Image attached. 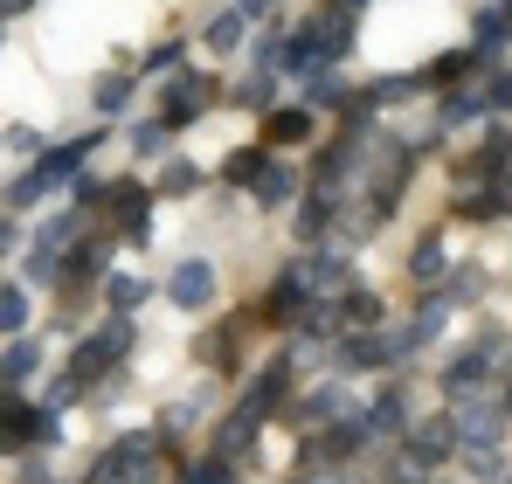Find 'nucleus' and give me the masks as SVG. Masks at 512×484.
Masks as SVG:
<instances>
[{
  "mask_svg": "<svg viewBox=\"0 0 512 484\" xmlns=\"http://www.w3.org/2000/svg\"><path fill=\"white\" fill-rule=\"evenodd\" d=\"M97 139H104V132H90V139H77V146H56V153H42V160L28 166V173H21L14 187H7V208L21 215V208H35V201H49V194H56V187H63V180H70V173L84 166V153L97 146Z\"/></svg>",
  "mask_w": 512,
  "mask_h": 484,
  "instance_id": "f257e3e1",
  "label": "nucleus"
},
{
  "mask_svg": "<svg viewBox=\"0 0 512 484\" xmlns=\"http://www.w3.org/2000/svg\"><path fill=\"white\" fill-rule=\"evenodd\" d=\"M153 478H160V436H146V429L118 436L104 450V464L90 471V484H153Z\"/></svg>",
  "mask_w": 512,
  "mask_h": 484,
  "instance_id": "f03ea898",
  "label": "nucleus"
},
{
  "mask_svg": "<svg viewBox=\"0 0 512 484\" xmlns=\"http://www.w3.org/2000/svg\"><path fill=\"white\" fill-rule=\"evenodd\" d=\"M167 298L180 305V312H208V305H215V270H208L201 256H187V263L167 277Z\"/></svg>",
  "mask_w": 512,
  "mask_h": 484,
  "instance_id": "7ed1b4c3",
  "label": "nucleus"
},
{
  "mask_svg": "<svg viewBox=\"0 0 512 484\" xmlns=\"http://www.w3.org/2000/svg\"><path fill=\"white\" fill-rule=\"evenodd\" d=\"M104 215H111L125 236L153 229V208H146V187H139V180H111V201H104Z\"/></svg>",
  "mask_w": 512,
  "mask_h": 484,
  "instance_id": "20e7f679",
  "label": "nucleus"
},
{
  "mask_svg": "<svg viewBox=\"0 0 512 484\" xmlns=\"http://www.w3.org/2000/svg\"><path fill=\"white\" fill-rule=\"evenodd\" d=\"M450 422H457V443H499V429H506V408H492V402H471V395H464Z\"/></svg>",
  "mask_w": 512,
  "mask_h": 484,
  "instance_id": "39448f33",
  "label": "nucleus"
},
{
  "mask_svg": "<svg viewBox=\"0 0 512 484\" xmlns=\"http://www.w3.org/2000/svg\"><path fill=\"white\" fill-rule=\"evenodd\" d=\"M208 77H173L167 83V125H187V118H201L208 111Z\"/></svg>",
  "mask_w": 512,
  "mask_h": 484,
  "instance_id": "423d86ee",
  "label": "nucleus"
},
{
  "mask_svg": "<svg viewBox=\"0 0 512 484\" xmlns=\"http://www.w3.org/2000/svg\"><path fill=\"white\" fill-rule=\"evenodd\" d=\"M450 450H457V422H450V415H443V422H423V429H409V457H416V464H443Z\"/></svg>",
  "mask_w": 512,
  "mask_h": 484,
  "instance_id": "0eeeda50",
  "label": "nucleus"
},
{
  "mask_svg": "<svg viewBox=\"0 0 512 484\" xmlns=\"http://www.w3.org/2000/svg\"><path fill=\"white\" fill-rule=\"evenodd\" d=\"M284 388H291V353L284 360H270L263 374L250 381V395H243V408H256V415H270V408L284 402Z\"/></svg>",
  "mask_w": 512,
  "mask_h": 484,
  "instance_id": "6e6552de",
  "label": "nucleus"
},
{
  "mask_svg": "<svg viewBox=\"0 0 512 484\" xmlns=\"http://www.w3.org/2000/svg\"><path fill=\"white\" fill-rule=\"evenodd\" d=\"M457 215H471V222H485V215H512V180H492L485 194H464Z\"/></svg>",
  "mask_w": 512,
  "mask_h": 484,
  "instance_id": "1a4fd4ad",
  "label": "nucleus"
},
{
  "mask_svg": "<svg viewBox=\"0 0 512 484\" xmlns=\"http://www.w3.org/2000/svg\"><path fill=\"white\" fill-rule=\"evenodd\" d=\"M167 146H173L167 118H139V125H132V153H139V160H167Z\"/></svg>",
  "mask_w": 512,
  "mask_h": 484,
  "instance_id": "9d476101",
  "label": "nucleus"
},
{
  "mask_svg": "<svg viewBox=\"0 0 512 484\" xmlns=\"http://www.w3.org/2000/svg\"><path fill=\"white\" fill-rule=\"evenodd\" d=\"M340 325H346V332L381 325V298H374V291H360V284H353V291H340Z\"/></svg>",
  "mask_w": 512,
  "mask_h": 484,
  "instance_id": "9b49d317",
  "label": "nucleus"
},
{
  "mask_svg": "<svg viewBox=\"0 0 512 484\" xmlns=\"http://www.w3.org/2000/svg\"><path fill=\"white\" fill-rule=\"evenodd\" d=\"M256 429H263V415H256V408H236V415L222 422V443H215V450H222V457L250 450V443H256Z\"/></svg>",
  "mask_w": 512,
  "mask_h": 484,
  "instance_id": "f8f14e48",
  "label": "nucleus"
},
{
  "mask_svg": "<svg viewBox=\"0 0 512 484\" xmlns=\"http://www.w3.org/2000/svg\"><path fill=\"white\" fill-rule=\"evenodd\" d=\"M506 35H512V0H499V7H485V14H478V42H471V49H478V56H492Z\"/></svg>",
  "mask_w": 512,
  "mask_h": 484,
  "instance_id": "ddd939ff",
  "label": "nucleus"
},
{
  "mask_svg": "<svg viewBox=\"0 0 512 484\" xmlns=\"http://www.w3.org/2000/svg\"><path fill=\"white\" fill-rule=\"evenodd\" d=\"M464 70H478V49H450V56H436V63L423 70V83H429V90H450Z\"/></svg>",
  "mask_w": 512,
  "mask_h": 484,
  "instance_id": "4468645a",
  "label": "nucleus"
},
{
  "mask_svg": "<svg viewBox=\"0 0 512 484\" xmlns=\"http://www.w3.org/2000/svg\"><path fill=\"white\" fill-rule=\"evenodd\" d=\"M35 360H42V346L14 332V339H7V360H0V374H7V388H21V381L35 374Z\"/></svg>",
  "mask_w": 512,
  "mask_h": 484,
  "instance_id": "2eb2a0df",
  "label": "nucleus"
},
{
  "mask_svg": "<svg viewBox=\"0 0 512 484\" xmlns=\"http://www.w3.org/2000/svg\"><path fill=\"white\" fill-rule=\"evenodd\" d=\"M340 360H346V367H388V360H395V346H388V339H367V332H353V339L340 346Z\"/></svg>",
  "mask_w": 512,
  "mask_h": 484,
  "instance_id": "dca6fc26",
  "label": "nucleus"
},
{
  "mask_svg": "<svg viewBox=\"0 0 512 484\" xmlns=\"http://www.w3.org/2000/svg\"><path fill=\"white\" fill-rule=\"evenodd\" d=\"M291 187H298V173H291V166H263V180H256V201H263V208H284V201H291Z\"/></svg>",
  "mask_w": 512,
  "mask_h": 484,
  "instance_id": "f3484780",
  "label": "nucleus"
},
{
  "mask_svg": "<svg viewBox=\"0 0 512 484\" xmlns=\"http://www.w3.org/2000/svg\"><path fill=\"white\" fill-rule=\"evenodd\" d=\"M464 471H471L478 484H499L506 478V457H499L492 443H464Z\"/></svg>",
  "mask_w": 512,
  "mask_h": 484,
  "instance_id": "a211bd4d",
  "label": "nucleus"
},
{
  "mask_svg": "<svg viewBox=\"0 0 512 484\" xmlns=\"http://www.w3.org/2000/svg\"><path fill=\"white\" fill-rule=\"evenodd\" d=\"M277 146H298V139H312V111H270V125H263Z\"/></svg>",
  "mask_w": 512,
  "mask_h": 484,
  "instance_id": "6ab92c4d",
  "label": "nucleus"
},
{
  "mask_svg": "<svg viewBox=\"0 0 512 484\" xmlns=\"http://www.w3.org/2000/svg\"><path fill=\"white\" fill-rule=\"evenodd\" d=\"M305 97H312V104H353V97H346V83L333 77V63H319V70L305 77Z\"/></svg>",
  "mask_w": 512,
  "mask_h": 484,
  "instance_id": "aec40b11",
  "label": "nucleus"
},
{
  "mask_svg": "<svg viewBox=\"0 0 512 484\" xmlns=\"http://www.w3.org/2000/svg\"><path fill=\"white\" fill-rule=\"evenodd\" d=\"M326 222H333V194H312V201L298 208V236L319 242V236H326Z\"/></svg>",
  "mask_w": 512,
  "mask_h": 484,
  "instance_id": "412c9836",
  "label": "nucleus"
},
{
  "mask_svg": "<svg viewBox=\"0 0 512 484\" xmlns=\"http://www.w3.org/2000/svg\"><path fill=\"white\" fill-rule=\"evenodd\" d=\"M346 415V395L340 388H319L312 402H298V422H340Z\"/></svg>",
  "mask_w": 512,
  "mask_h": 484,
  "instance_id": "4be33fe9",
  "label": "nucleus"
},
{
  "mask_svg": "<svg viewBox=\"0 0 512 484\" xmlns=\"http://www.w3.org/2000/svg\"><path fill=\"white\" fill-rule=\"evenodd\" d=\"M409 277H416V284H423V277H443V242L436 236H423L409 249Z\"/></svg>",
  "mask_w": 512,
  "mask_h": 484,
  "instance_id": "5701e85b",
  "label": "nucleus"
},
{
  "mask_svg": "<svg viewBox=\"0 0 512 484\" xmlns=\"http://www.w3.org/2000/svg\"><path fill=\"white\" fill-rule=\"evenodd\" d=\"M478 166H485V173H506V166H512V125H492V139H485Z\"/></svg>",
  "mask_w": 512,
  "mask_h": 484,
  "instance_id": "b1692460",
  "label": "nucleus"
},
{
  "mask_svg": "<svg viewBox=\"0 0 512 484\" xmlns=\"http://www.w3.org/2000/svg\"><path fill=\"white\" fill-rule=\"evenodd\" d=\"M104 263H111V242H84V249H77V263H70V284L104 277Z\"/></svg>",
  "mask_w": 512,
  "mask_h": 484,
  "instance_id": "393cba45",
  "label": "nucleus"
},
{
  "mask_svg": "<svg viewBox=\"0 0 512 484\" xmlns=\"http://www.w3.org/2000/svg\"><path fill=\"white\" fill-rule=\"evenodd\" d=\"M208 49H215V56H229V49H243V7H236V14H222V21L208 28Z\"/></svg>",
  "mask_w": 512,
  "mask_h": 484,
  "instance_id": "a878e982",
  "label": "nucleus"
},
{
  "mask_svg": "<svg viewBox=\"0 0 512 484\" xmlns=\"http://www.w3.org/2000/svg\"><path fill=\"white\" fill-rule=\"evenodd\" d=\"M263 153H256V146H243V153H229V160H222V180H263Z\"/></svg>",
  "mask_w": 512,
  "mask_h": 484,
  "instance_id": "bb28decb",
  "label": "nucleus"
},
{
  "mask_svg": "<svg viewBox=\"0 0 512 484\" xmlns=\"http://www.w3.org/2000/svg\"><path fill=\"white\" fill-rule=\"evenodd\" d=\"M0 319H7V332H21V325H28V291H21V284H7V291H0Z\"/></svg>",
  "mask_w": 512,
  "mask_h": 484,
  "instance_id": "cd10ccee",
  "label": "nucleus"
},
{
  "mask_svg": "<svg viewBox=\"0 0 512 484\" xmlns=\"http://www.w3.org/2000/svg\"><path fill=\"white\" fill-rule=\"evenodd\" d=\"M478 111H485V97H478V90H457V97L443 104V125H464V118H478Z\"/></svg>",
  "mask_w": 512,
  "mask_h": 484,
  "instance_id": "c85d7f7f",
  "label": "nucleus"
},
{
  "mask_svg": "<svg viewBox=\"0 0 512 484\" xmlns=\"http://www.w3.org/2000/svg\"><path fill=\"white\" fill-rule=\"evenodd\" d=\"M111 305H118V312H139V305H146V284H139V277H111Z\"/></svg>",
  "mask_w": 512,
  "mask_h": 484,
  "instance_id": "c756f323",
  "label": "nucleus"
},
{
  "mask_svg": "<svg viewBox=\"0 0 512 484\" xmlns=\"http://www.w3.org/2000/svg\"><path fill=\"white\" fill-rule=\"evenodd\" d=\"M194 180H201V173H194L187 160H167V166H160V187H167V194H194Z\"/></svg>",
  "mask_w": 512,
  "mask_h": 484,
  "instance_id": "7c9ffc66",
  "label": "nucleus"
},
{
  "mask_svg": "<svg viewBox=\"0 0 512 484\" xmlns=\"http://www.w3.org/2000/svg\"><path fill=\"white\" fill-rule=\"evenodd\" d=\"M97 104H104V111H125V104H132V77H104L97 83Z\"/></svg>",
  "mask_w": 512,
  "mask_h": 484,
  "instance_id": "2f4dec72",
  "label": "nucleus"
},
{
  "mask_svg": "<svg viewBox=\"0 0 512 484\" xmlns=\"http://www.w3.org/2000/svg\"><path fill=\"white\" fill-rule=\"evenodd\" d=\"M416 90H423V77H388V83H374V104H402Z\"/></svg>",
  "mask_w": 512,
  "mask_h": 484,
  "instance_id": "473e14b6",
  "label": "nucleus"
},
{
  "mask_svg": "<svg viewBox=\"0 0 512 484\" xmlns=\"http://www.w3.org/2000/svg\"><path fill=\"white\" fill-rule=\"evenodd\" d=\"M402 395H395V388H388V395H381V402H374V415H367V422H374V429H402Z\"/></svg>",
  "mask_w": 512,
  "mask_h": 484,
  "instance_id": "72a5a7b5",
  "label": "nucleus"
},
{
  "mask_svg": "<svg viewBox=\"0 0 512 484\" xmlns=\"http://www.w3.org/2000/svg\"><path fill=\"white\" fill-rule=\"evenodd\" d=\"M270 97H277V83L263 77V70H256L250 83H236V104H250V111H256V104H270Z\"/></svg>",
  "mask_w": 512,
  "mask_h": 484,
  "instance_id": "f704fd0d",
  "label": "nucleus"
},
{
  "mask_svg": "<svg viewBox=\"0 0 512 484\" xmlns=\"http://www.w3.org/2000/svg\"><path fill=\"white\" fill-rule=\"evenodd\" d=\"M187 484H229V457H208V464H194Z\"/></svg>",
  "mask_w": 512,
  "mask_h": 484,
  "instance_id": "c9c22d12",
  "label": "nucleus"
},
{
  "mask_svg": "<svg viewBox=\"0 0 512 484\" xmlns=\"http://www.w3.org/2000/svg\"><path fill=\"white\" fill-rule=\"evenodd\" d=\"M485 104H499V111H512V70H506V77H492V90H485Z\"/></svg>",
  "mask_w": 512,
  "mask_h": 484,
  "instance_id": "e433bc0d",
  "label": "nucleus"
},
{
  "mask_svg": "<svg viewBox=\"0 0 512 484\" xmlns=\"http://www.w3.org/2000/svg\"><path fill=\"white\" fill-rule=\"evenodd\" d=\"M256 7H284V0H243V14H256Z\"/></svg>",
  "mask_w": 512,
  "mask_h": 484,
  "instance_id": "4c0bfd02",
  "label": "nucleus"
},
{
  "mask_svg": "<svg viewBox=\"0 0 512 484\" xmlns=\"http://www.w3.org/2000/svg\"><path fill=\"white\" fill-rule=\"evenodd\" d=\"M333 7H340V14H353V7H367V0H333Z\"/></svg>",
  "mask_w": 512,
  "mask_h": 484,
  "instance_id": "58836bf2",
  "label": "nucleus"
},
{
  "mask_svg": "<svg viewBox=\"0 0 512 484\" xmlns=\"http://www.w3.org/2000/svg\"><path fill=\"white\" fill-rule=\"evenodd\" d=\"M7 7H28V0H7Z\"/></svg>",
  "mask_w": 512,
  "mask_h": 484,
  "instance_id": "ea45409f",
  "label": "nucleus"
},
{
  "mask_svg": "<svg viewBox=\"0 0 512 484\" xmlns=\"http://www.w3.org/2000/svg\"><path fill=\"white\" fill-rule=\"evenodd\" d=\"M506 415H512V395H506Z\"/></svg>",
  "mask_w": 512,
  "mask_h": 484,
  "instance_id": "a19ab883",
  "label": "nucleus"
}]
</instances>
